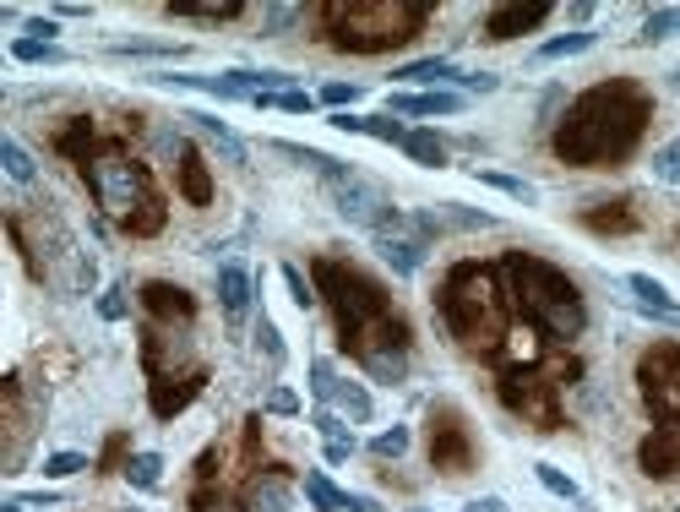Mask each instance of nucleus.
Masks as SVG:
<instances>
[{
	"label": "nucleus",
	"mask_w": 680,
	"mask_h": 512,
	"mask_svg": "<svg viewBox=\"0 0 680 512\" xmlns=\"http://www.w3.org/2000/svg\"><path fill=\"white\" fill-rule=\"evenodd\" d=\"M82 175H87L93 202L104 207V218H115L125 235H158V229H164V196H158L153 175H147L136 158H125V153H99V158L82 164Z\"/></svg>",
	"instance_id": "obj_5"
},
{
	"label": "nucleus",
	"mask_w": 680,
	"mask_h": 512,
	"mask_svg": "<svg viewBox=\"0 0 680 512\" xmlns=\"http://www.w3.org/2000/svg\"><path fill=\"white\" fill-rule=\"evenodd\" d=\"M506 278H512V295H517V306H523V317L534 321L539 332H550V338H583V327H588V306H583V295H577V284L550 267V262H539V256L528 252H512L506 256Z\"/></svg>",
	"instance_id": "obj_4"
},
{
	"label": "nucleus",
	"mask_w": 680,
	"mask_h": 512,
	"mask_svg": "<svg viewBox=\"0 0 680 512\" xmlns=\"http://www.w3.org/2000/svg\"><path fill=\"white\" fill-rule=\"evenodd\" d=\"M250 300H256V284H250V273L240 267V262H224V267H218V306H224V317H229V327H235V332L246 327Z\"/></svg>",
	"instance_id": "obj_12"
},
{
	"label": "nucleus",
	"mask_w": 680,
	"mask_h": 512,
	"mask_svg": "<svg viewBox=\"0 0 680 512\" xmlns=\"http://www.w3.org/2000/svg\"><path fill=\"white\" fill-rule=\"evenodd\" d=\"M431 22V6H321V28L332 50L349 55H381L392 44L420 39Z\"/></svg>",
	"instance_id": "obj_6"
},
{
	"label": "nucleus",
	"mask_w": 680,
	"mask_h": 512,
	"mask_svg": "<svg viewBox=\"0 0 680 512\" xmlns=\"http://www.w3.org/2000/svg\"><path fill=\"white\" fill-rule=\"evenodd\" d=\"M332 382H338V366L332 360H310V392H316V403H327Z\"/></svg>",
	"instance_id": "obj_43"
},
{
	"label": "nucleus",
	"mask_w": 680,
	"mask_h": 512,
	"mask_svg": "<svg viewBox=\"0 0 680 512\" xmlns=\"http://www.w3.org/2000/svg\"><path fill=\"white\" fill-rule=\"evenodd\" d=\"M360 442H327V463H349Z\"/></svg>",
	"instance_id": "obj_50"
},
{
	"label": "nucleus",
	"mask_w": 680,
	"mask_h": 512,
	"mask_svg": "<svg viewBox=\"0 0 680 512\" xmlns=\"http://www.w3.org/2000/svg\"><path fill=\"white\" fill-rule=\"evenodd\" d=\"M256 349H261L272 366H284V360H289V349H284V332H278V321L267 317V311L256 317Z\"/></svg>",
	"instance_id": "obj_31"
},
{
	"label": "nucleus",
	"mask_w": 680,
	"mask_h": 512,
	"mask_svg": "<svg viewBox=\"0 0 680 512\" xmlns=\"http://www.w3.org/2000/svg\"><path fill=\"white\" fill-rule=\"evenodd\" d=\"M605 213H583V224L588 229H599V235H631V229H642V218L631 213L637 202H599Z\"/></svg>",
	"instance_id": "obj_22"
},
{
	"label": "nucleus",
	"mask_w": 680,
	"mask_h": 512,
	"mask_svg": "<svg viewBox=\"0 0 680 512\" xmlns=\"http://www.w3.org/2000/svg\"><path fill=\"white\" fill-rule=\"evenodd\" d=\"M371 246H375V256L392 267V273H420L425 267V252H431V240H420L414 229H409V213H403V224L398 229H381V235H371Z\"/></svg>",
	"instance_id": "obj_10"
},
{
	"label": "nucleus",
	"mask_w": 680,
	"mask_h": 512,
	"mask_svg": "<svg viewBox=\"0 0 680 512\" xmlns=\"http://www.w3.org/2000/svg\"><path fill=\"white\" fill-rule=\"evenodd\" d=\"M409 442H414V437H409V426H392V431H381V437L371 442V452L375 458H403Z\"/></svg>",
	"instance_id": "obj_40"
},
{
	"label": "nucleus",
	"mask_w": 680,
	"mask_h": 512,
	"mask_svg": "<svg viewBox=\"0 0 680 512\" xmlns=\"http://www.w3.org/2000/svg\"><path fill=\"white\" fill-rule=\"evenodd\" d=\"M457 82H463L468 93H495V88H501V76H495V71H463Z\"/></svg>",
	"instance_id": "obj_47"
},
{
	"label": "nucleus",
	"mask_w": 680,
	"mask_h": 512,
	"mask_svg": "<svg viewBox=\"0 0 680 512\" xmlns=\"http://www.w3.org/2000/svg\"><path fill=\"white\" fill-rule=\"evenodd\" d=\"M474 431H468V420H463V409L457 403H435L431 409V469L441 474H468L474 469Z\"/></svg>",
	"instance_id": "obj_9"
},
{
	"label": "nucleus",
	"mask_w": 680,
	"mask_h": 512,
	"mask_svg": "<svg viewBox=\"0 0 680 512\" xmlns=\"http://www.w3.org/2000/svg\"><path fill=\"white\" fill-rule=\"evenodd\" d=\"M354 99H360V82H327V88H321V104H332V115L349 110Z\"/></svg>",
	"instance_id": "obj_44"
},
{
	"label": "nucleus",
	"mask_w": 680,
	"mask_h": 512,
	"mask_svg": "<svg viewBox=\"0 0 680 512\" xmlns=\"http://www.w3.org/2000/svg\"><path fill=\"white\" fill-rule=\"evenodd\" d=\"M0 164H6V175H11L17 186H33V181H39V164H33V153H28L17 136L0 142Z\"/></svg>",
	"instance_id": "obj_26"
},
{
	"label": "nucleus",
	"mask_w": 680,
	"mask_h": 512,
	"mask_svg": "<svg viewBox=\"0 0 680 512\" xmlns=\"http://www.w3.org/2000/svg\"><path fill=\"white\" fill-rule=\"evenodd\" d=\"M300 17H306L300 6H272V11L261 17V39H284V33H289V28H295Z\"/></svg>",
	"instance_id": "obj_37"
},
{
	"label": "nucleus",
	"mask_w": 680,
	"mask_h": 512,
	"mask_svg": "<svg viewBox=\"0 0 680 512\" xmlns=\"http://www.w3.org/2000/svg\"><path fill=\"white\" fill-rule=\"evenodd\" d=\"M599 44V33L594 28H571V33H560V39H550V44H539V55L534 61L550 65V61H571V55H583V50H594Z\"/></svg>",
	"instance_id": "obj_24"
},
{
	"label": "nucleus",
	"mask_w": 680,
	"mask_h": 512,
	"mask_svg": "<svg viewBox=\"0 0 680 512\" xmlns=\"http://www.w3.org/2000/svg\"><path fill=\"white\" fill-rule=\"evenodd\" d=\"M435 311L452 327V338L474 355H495L506 344V295L495 284V267H480V262L452 267L435 289Z\"/></svg>",
	"instance_id": "obj_3"
},
{
	"label": "nucleus",
	"mask_w": 680,
	"mask_h": 512,
	"mask_svg": "<svg viewBox=\"0 0 680 512\" xmlns=\"http://www.w3.org/2000/svg\"><path fill=\"white\" fill-rule=\"evenodd\" d=\"M468 110V99L463 93H452V88H435V93H392L387 99V115H463Z\"/></svg>",
	"instance_id": "obj_14"
},
{
	"label": "nucleus",
	"mask_w": 680,
	"mask_h": 512,
	"mask_svg": "<svg viewBox=\"0 0 680 512\" xmlns=\"http://www.w3.org/2000/svg\"><path fill=\"white\" fill-rule=\"evenodd\" d=\"M186 121H190L196 131H202V136H207V142H213V147H218V153H224L229 164H246V158H250V147H246V142H240V136H235L229 126H224L218 115H207V110H190Z\"/></svg>",
	"instance_id": "obj_19"
},
{
	"label": "nucleus",
	"mask_w": 680,
	"mask_h": 512,
	"mask_svg": "<svg viewBox=\"0 0 680 512\" xmlns=\"http://www.w3.org/2000/svg\"><path fill=\"white\" fill-rule=\"evenodd\" d=\"M28 33H33L39 44H55V33H61V22H55V17H33V22H28Z\"/></svg>",
	"instance_id": "obj_48"
},
{
	"label": "nucleus",
	"mask_w": 680,
	"mask_h": 512,
	"mask_svg": "<svg viewBox=\"0 0 680 512\" xmlns=\"http://www.w3.org/2000/svg\"><path fill=\"white\" fill-rule=\"evenodd\" d=\"M316 284L332 306L338 321V344L349 360H360L375 382L398 387L409 377V321L392 306V295L375 284L371 273L338 262V256H321L316 262Z\"/></svg>",
	"instance_id": "obj_1"
},
{
	"label": "nucleus",
	"mask_w": 680,
	"mask_h": 512,
	"mask_svg": "<svg viewBox=\"0 0 680 512\" xmlns=\"http://www.w3.org/2000/svg\"><path fill=\"white\" fill-rule=\"evenodd\" d=\"M11 61H22V65H65L71 55H65L61 44H39V39H17L11 44Z\"/></svg>",
	"instance_id": "obj_28"
},
{
	"label": "nucleus",
	"mask_w": 680,
	"mask_h": 512,
	"mask_svg": "<svg viewBox=\"0 0 680 512\" xmlns=\"http://www.w3.org/2000/svg\"><path fill=\"white\" fill-rule=\"evenodd\" d=\"M463 512H506V502H501V496H474Z\"/></svg>",
	"instance_id": "obj_51"
},
{
	"label": "nucleus",
	"mask_w": 680,
	"mask_h": 512,
	"mask_svg": "<svg viewBox=\"0 0 680 512\" xmlns=\"http://www.w3.org/2000/svg\"><path fill=\"white\" fill-rule=\"evenodd\" d=\"M82 469H87V458H82V452H50L39 474H44V480H71V474H82Z\"/></svg>",
	"instance_id": "obj_38"
},
{
	"label": "nucleus",
	"mask_w": 680,
	"mask_h": 512,
	"mask_svg": "<svg viewBox=\"0 0 680 512\" xmlns=\"http://www.w3.org/2000/svg\"><path fill=\"white\" fill-rule=\"evenodd\" d=\"M403 153L420 164V170H446V142L435 131H409L403 136Z\"/></svg>",
	"instance_id": "obj_25"
},
{
	"label": "nucleus",
	"mask_w": 680,
	"mask_h": 512,
	"mask_svg": "<svg viewBox=\"0 0 680 512\" xmlns=\"http://www.w3.org/2000/svg\"><path fill=\"white\" fill-rule=\"evenodd\" d=\"M648 121H653V99L637 82L610 76V82L588 88L566 110V121L556 126L550 147H556L560 164H571V170H620L637 153Z\"/></svg>",
	"instance_id": "obj_2"
},
{
	"label": "nucleus",
	"mask_w": 680,
	"mask_h": 512,
	"mask_svg": "<svg viewBox=\"0 0 680 512\" xmlns=\"http://www.w3.org/2000/svg\"><path fill=\"white\" fill-rule=\"evenodd\" d=\"M284 284H289V295H295V306H300V311L316 306V295H310V284H306V273H300V267H284Z\"/></svg>",
	"instance_id": "obj_45"
},
{
	"label": "nucleus",
	"mask_w": 680,
	"mask_h": 512,
	"mask_svg": "<svg viewBox=\"0 0 680 512\" xmlns=\"http://www.w3.org/2000/svg\"><path fill=\"white\" fill-rule=\"evenodd\" d=\"M115 55H153V61H181L186 44H147V39H131V44H110Z\"/></svg>",
	"instance_id": "obj_35"
},
{
	"label": "nucleus",
	"mask_w": 680,
	"mask_h": 512,
	"mask_svg": "<svg viewBox=\"0 0 680 512\" xmlns=\"http://www.w3.org/2000/svg\"><path fill=\"white\" fill-rule=\"evenodd\" d=\"M670 33H680V6L648 11V22H642V44H659V39H670Z\"/></svg>",
	"instance_id": "obj_32"
},
{
	"label": "nucleus",
	"mask_w": 680,
	"mask_h": 512,
	"mask_svg": "<svg viewBox=\"0 0 680 512\" xmlns=\"http://www.w3.org/2000/svg\"><path fill=\"white\" fill-rule=\"evenodd\" d=\"M463 71H457V61L452 55H431V61H409L392 71V82L403 88V82H457Z\"/></svg>",
	"instance_id": "obj_23"
},
{
	"label": "nucleus",
	"mask_w": 680,
	"mask_h": 512,
	"mask_svg": "<svg viewBox=\"0 0 680 512\" xmlns=\"http://www.w3.org/2000/svg\"><path fill=\"white\" fill-rule=\"evenodd\" d=\"M327 409H338V414H343V420H354V426H365V420L375 414L371 392H365L360 382H349V377H338V382H332V392H327Z\"/></svg>",
	"instance_id": "obj_20"
},
{
	"label": "nucleus",
	"mask_w": 680,
	"mask_h": 512,
	"mask_svg": "<svg viewBox=\"0 0 680 512\" xmlns=\"http://www.w3.org/2000/svg\"><path fill=\"white\" fill-rule=\"evenodd\" d=\"M545 17H550V6H501V11L485 17V39L506 44V39H517V33H534Z\"/></svg>",
	"instance_id": "obj_16"
},
{
	"label": "nucleus",
	"mask_w": 680,
	"mask_h": 512,
	"mask_svg": "<svg viewBox=\"0 0 680 512\" xmlns=\"http://www.w3.org/2000/svg\"><path fill=\"white\" fill-rule=\"evenodd\" d=\"M99 317H104V321H125V317H131V300H125V284H110V289L99 295Z\"/></svg>",
	"instance_id": "obj_41"
},
{
	"label": "nucleus",
	"mask_w": 680,
	"mask_h": 512,
	"mask_svg": "<svg viewBox=\"0 0 680 512\" xmlns=\"http://www.w3.org/2000/svg\"><path fill=\"white\" fill-rule=\"evenodd\" d=\"M175 17H196V22H235L240 6H169Z\"/></svg>",
	"instance_id": "obj_42"
},
{
	"label": "nucleus",
	"mask_w": 680,
	"mask_h": 512,
	"mask_svg": "<svg viewBox=\"0 0 680 512\" xmlns=\"http://www.w3.org/2000/svg\"><path fill=\"white\" fill-rule=\"evenodd\" d=\"M0 512H22V502H17V496H11V502H6V508H0Z\"/></svg>",
	"instance_id": "obj_52"
},
{
	"label": "nucleus",
	"mask_w": 680,
	"mask_h": 512,
	"mask_svg": "<svg viewBox=\"0 0 680 512\" xmlns=\"http://www.w3.org/2000/svg\"><path fill=\"white\" fill-rule=\"evenodd\" d=\"M175 175H181V192H186L190 207H207V202H213V175H207V164H202V153H196V147L181 153Z\"/></svg>",
	"instance_id": "obj_21"
},
{
	"label": "nucleus",
	"mask_w": 680,
	"mask_h": 512,
	"mask_svg": "<svg viewBox=\"0 0 680 512\" xmlns=\"http://www.w3.org/2000/svg\"><path fill=\"white\" fill-rule=\"evenodd\" d=\"M474 181H480V186H491V192H501V196H512V202H539V192H534L528 181L501 175V170H474Z\"/></svg>",
	"instance_id": "obj_30"
},
{
	"label": "nucleus",
	"mask_w": 680,
	"mask_h": 512,
	"mask_svg": "<svg viewBox=\"0 0 680 512\" xmlns=\"http://www.w3.org/2000/svg\"><path fill=\"white\" fill-rule=\"evenodd\" d=\"M267 414H300V398H295L289 387H272V392H267Z\"/></svg>",
	"instance_id": "obj_46"
},
{
	"label": "nucleus",
	"mask_w": 680,
	"mask_h": 512,
	"mask_svg": "<svg viewBox=\"0 0 680 512\" xmlns=\"http://www.w3.org/2000/svg\"><path fill=\"white\" fill-rule=\"evenodd\" d=\"M653 175H659L664 186H680V136L676 142H664V147L653 153Z\"/></svg>",
	"instance_id": "obj_39"
},
{
	"label": "nucleus",
	"mask_w": 680,
	"mask_h": 512,
	"mask_svg": "<svg viewBox=\"0 0 680 512\" xmlns=\"http://www.w3.org/2000/svg\"><path fill=\"white\" fill-rule=\"evenodd\" d=\"M316 175L327 181V192H332V207H338L349 224H360V229H371V235H381V229H398V224H403V213L392 207V196L381 192L371 175L349 170L343 158H332V153H327V164H321Z\"/></svg>",
	"instance_id": "obj_7"
},
{
	"label": "nucleus",
	"mask_w": 680,
	"mask_h": 512,
	"mask_svg": "<svg viewBox=\"0 0 680 512\" xmlns=\"http://www.w3.org/2000/svg\"><path fill=\"white\" fill-rule=\"evenodd\" d=\"M310 426H316V431H321L327 442H354V431H349V420H343L338 409H327V403H321V409L310 414Z\"/></svg>",
	"instance_id": "obj_34"
},
{
	"label": "nucleus",
	"mask_w": 680,
	"mask_h": 512,
	"mask_svg": "<svg viewBox=\"0 0 680 512\" xmlns=\"http://www.w3.org/2000/svg\"><path fill=\"white\" fill-rule=\"evenodd\" d=\"M142 311H147L153 321H181V327H190V317H196V300H190L181 284L153 278V284H142Z\"/></svg>",
	"instance_id": "obj_13"
},
{
	"label": "nucleus",
	"mask_w": 680,
	"mask_h": 512,
	"mask_svg": "<svg viewBox=\"0 0 680 512\" xmlns=\"http://www.w3.org/2000/svg\"><path fill=\"white\" fill-rule=\"evenodd\" d=\"M435 218H441V229H446V224H457V229H491L495 224L491 213H468L463 202H441V213H435Z\"/></svg>",
	"instance_id": "obj_33"
},
{
	"label": "nucleus",
	"mask_w": 680,
	"mask_h": 512,
	"mask_svg": "<svg viewBox=\"0 0 680 512\" xmlns=\"http://www.w3.org/2000/svg\"><path fill=\"white\" fill-rule=\"evenodd\" d=\"M22 508H55L61 502V491H28V496H17Z\"/></svg>",
	"instance_id": "obj_49"
},
{
	"label": "nucleus",
	"mask_w": 680,
	"mask_h": 512,
	"mask_svg": "<svg viewBox=\"0 0 680 512\" xmlns=\"http://www.w3.org/2000/svg\"><path fill=\"white\" fill-rule=\"evenodd\" d=\"M534 474H539V485H545L550 496H560V502H577V508L588 512V502H583V491H577V480H571V474H560L556 463H534Z\"/></svg>",
	"instance_id": "obj_29"
},
{
	"label": "nucleus",
	"mask_w": 680,
	"mask_h": 512,
	"mask_svg": "<svg viewBox=\"0 0 680 512\" xmlns=\"http://www.w3.org/2000/svg\"><path fill=\"white\" fill-rule=\"evenodd\" d=\"M306 502H310L316 512H381V508H375V496H354V491H338V485H332L327 474H316V469L306 474Z\"/></svg>",
	"instance_id": "obj_15"
},
{
	"label": "nucleus",
	"mask_w": 680,
	"mask_h": 512,
	"mask_svg": "<svg viewBox=\"0 0 680 512\" xmlns=\"http://www.w3.org/2000/svg\"><path fill=\"white\" fill-rule=\"evenodd\" d=\"M642 474L664 480V474H680V426H659L648 442H642Z\"/></svg>",
	"instance_id": "obj_17"
},
{
	"label": "nucleus",
	"mask_w": 680,
	"mask_h": 512,
	"mask_svg": "<svg viewBox=\"0 0 680 512\" xmlns=\"http://www.w3.org/2000/svg\"><path fill=\"white\" fill-rule=\"evenodd\" d=\"M289 508H295V491H289V480H284L278 463L256 469L250 485L240 491V512H289Z\"/></svg>",
	"instance_id": "obj_11"
},
{
	"label": "nucleus",
	"mask_w": 680,
	"mask_h": 512,
	"mask_svg": "<svg viewBox=\"0 0 680 512\" xmlns=\"http://www.w3.org/2000/svg\"><path fill=\"white\" fill-rule=\"evenodd\" d=\"M637 387H642L648 414L659 426H676L680 420V344H653L637 360Z\"/></svg>",
	"instance_id": "obj_8"
},
{
	"label": "nucleus",
	"mask_w": 680,
	"mask_h": 512,
	"mask_svg": "<svg viewBox=\"0 0 680 512\" xmlns=\"http://www.w3.org/2000/svg\"><path fill=\"white\" fill-rule=\"evenodd\" d=\"M125 480H131L136 491H158L164 458H158V452H131V458H125Z\"/></svg>",
	"instance_id": "obj_27"
},
{
	"label": "nucleus",
	"mask_w": 680,
	"mask_h": 512,
	"mask_svg": "<svg viewBox=\"0 0 680 512\" xmlns=\"http://www.w3.org/2000/svg\"><path fill=\"white\" fill-rule=\"evenodd\" d=\"M327 126L354 131V136H375V142H392V147H403V136H409V126H403L398 115H354V110L327 115Z\"/></svg>",
	"instance_id": "obj_18"
},
{
	"label": "nucleus",
	"mask_w": 680,
	"mask_h": 512,
	"mask_svg": "<svg viewBox=\"0 0 680 512\" xmlns=\"http://www.w3.org/2000/svg\"><path fill=\"white\" fill-rule=\"evenodd\" d=\"M261 110H289V115H310L316 110V99L300 93V88H289V93H267V99H256Z\"/></svg>",
	"instance_id": "obj_36"
}]
</instances>
